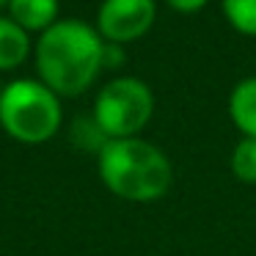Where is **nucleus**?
I'll return each instance as SVG.
<instances>
[{"label":"nucleus","mask_w":256,"mask_h":256,"mask_svg":"<svg viewBox=\"0 0 256 256\" xmlns=\"http://www.w3.org/2000/svg\"><path fill=\"white\" fill-rule=\"evenodd\" d=\"M223 17L234 30L245 36H256V0H220Z\"/></svg>","instance_id":"nucleus-10"},{"label":"nucleus","mask_w":256,"mask_h":256,"mask_svg":"<svg viewBox=\"0 0 256 256\" xmlns=\"http://www.w3.org/2000/svg\"><path fill=\"white\" fill-rule=\"evenodd\" d=\"M30 56V36L12 17H0V72L17 69Z\"/></svg>","instance_id":"nucleus-8"},{"label":"nucleus","mask_w":256,"mask_h":256,"mask_svg":"<svg viewBox=\"0 0 256 256\" xmlns=\"http://www.w3.org/2000/svg\"><path fill=\"white\" fill-rule=\"evenodd\" d=\"M174 12H182V14H193V12H201V8L210 3V0H166Z\"/></svg>","instance_id":"nucleus-13"},{"label":"nucleus","mask_w":256,"mask_h":256,"mask_svg":"<svg viewBox=\"0 0 256 256\" xmlns=\"http://www.w3.org/2000/svg\"><path fill=\"white\" fill-rule=\"evenodd\" d=\"M105 39L80 20H58L36 42L39 80L58 96H80L100 78Z\"/></svg>","instance_id":"nucleus-1"},{"label":"nucleus","mask_w":256,"mask_h":256,"mask_svg":"<svg viewBox=\"0 0 256 256\" xmlns=\"http://www.w3.org/2000/svg\"><path fill=\"white\" fill-rule=\"evenodd\" d=\"M61 96L42 80L20 78L0 91V127L12 140L25 146H42L61 130Z\"/></svg>","instance_id":"nucleus-3"},{"label":"nucleus","mask_w":256,"mask_h":256,"mask_svg":"<svg viewBox=\"0 0 256 256\" xmlns=\"http://www.w3.org/2000/svg\"><path fill=\"white\" fill-rule=\"evenodd\" d=\"M3 6H8V0H0V8H3Z\"/></svg>","instance_id":"nucleus-14"},{"label":"nucleus","mask_w":256,"mask_h":256,"mask_svg":"<svg viewBox=\"0 0 256 256\" xmlns=\"http://www.w3.org/2000/svg\"><path fill=\"white\" fill-rule=\"evenodd\" d=\"M8 17L28 34H44L58 22V0H8Z\"/></svg>","instance_id":"nucleus-6"},{"label":"nucleus","mask_w":256,"mask_h":256,"mask_svg":"<svg viewBox=\"0 0 256 256\" xmlns=\"http://www.w3.org/2000/svg\"><path fill=\"white\" fill-rule=\"evenodd\" d=\"M0 91H3V86H0Z\"/></svg>","instance_id":"nucleus-15"},{"label":"nucleus","mask_w":256,"mask_h":256,"mask_svg":"<svg viewBox=\"0 0 256 256\" xmlns=\"http://www.w3.org/2000/svg\"><path fill=\"white\" fill-rule=\"evenodd\" d=\"M228 118L242 138H256V78H245L232 88Z\"/></svg>","instance_id":"nucleus-7"},{"label":"nucleus","mask_w":256,"mask_h":256,"mask_svg":"<svg viewBox=\"0 0 256 256\" xmlns=\"http://www.w3.org/2000/svg\"><path fill=\"white\" fill-rule=\"evenodd\" d=\"M91 116L110 140L138 138L154 116V94L140 78H113L100 88Z\"/></svg>","instance_id":"nucleus-4"},{"label":"nucleus","mask_w":256,"mask_h":256,"mask_svg":"<svg viewBox=\"0 0 256 256\" xmlns=\"http://www.w3.org/2000/svg\"><path fill=\"white\" fill-rule=\"evenodd\" d=\"M108 140L110 138L102 132V127L94 122V116H83V118H78V122L72 124V144L80 146V149L100 154L102 146H105Z\"/></svg>","instance_id":"nucleus-11"},{"label":"nucleus","mask_w":256,"mask_h":256,"mask_svg":"<svg viewBox=\"0 0 256 256\" xmlns=\"http://www.w3.org/2000/svg\"><path fill=\"white\" fill-rule=\"evenodd\" d=\"M228 166L242 184H256V138H240L232 149Z\"/></svg>","instance_id":"nucleus-9"},{"label":"nucleus","mask_w":256,"mask_h":256,"mask_svg":"<svg viewBox=\"0 0 256 256\" xmlns=\"http://www.w3.org/2000/svg\"><path fill=\"white\" fill-rule=\"evenodd\" d=\"M124 64V44H113L105 42V52H102V66L105 69H116Z\"/></svg>","instance_id":"nucleus-12"},{"label":"nucleus","mask_w":256,"mask_h":256,"mask_svg":"<svg viewBox=\"0 0 256 256\" xmlns=\"http://www.w3.org/2000/svg\"><path fill=\"white\" fill-rule=\"evenodd\" d=\"M100 182L130 204L160 201L174 184V166L160 146L138 138H113L96 154Z\"/></svg>","instance_id":"nucleus-2"},{"label":"nucleus","mask_w":256,"mask_h":256,"mask_svg":"<svg viewBox=\"0 0 256 256\" xmlns=\"http://www.w3.org/2000/svg\"><path fill=\"white\" fill-rule=\"evenodd\" d=\"M154 17V0H102L94 28L100 30L105 42L127 44V42H135L144 34H149Z\"/></svg>","instance_id":"nucleus-5"}]
</instances>
